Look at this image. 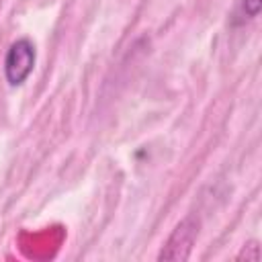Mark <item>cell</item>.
Listing matches in <instances>:
<instances>
[{"label":"cell","instance_id":"obj_3","mask_svg":"<svg viewBox=\"0 0 262 262\" xmlns=\"http://www.w3.org/2000/svg\"><path fill=\"white\" fill-rule=\"evenodd\" d=\"M242 10L248 18H256L262 10V0H242Z\"/></svg>","mask_w":262,"mask_h":262},{"label":"cell","instance_id":"obj_1","mask_svg":"<svg viewBox=\"0 0 262 262\" xmlns=\"http://www.w3.org/2000/svg\"><path fill=\"white\" fill-rule=\"evenodd\" d=\"M37 51L35 43L27 37H20L10 43L6 55H4V78L10 86H20L31 76L35 68Z\"/></svg>","mask_w":262,"mask_h":262},{"label":"cell","instance_id":"obj_4","mask_svg":"<svg viewBox=\"0 0 262 262\" xmlns=\"http://www.w3.org/2000/svg\"><path fill=\"white\" fill-rule=\"evenodd\" d=\"M242 256H246V260H252V262H258L260 260V248H258V244L256 242H252V244H248L244 250H242V254H239V258Z\"/></svg>","mask_w":262,"mask_h":262},{"label":"cell","instance_id":"obj_2","mask_svg":"<svg viewBox=\"0 0 262 262\" xmlns=\"http://www.w3.org/2000/svg\"><path fill=\"white\" fill-rule=\"evenodd\" d=\"M199 227H201V223L196 217H192V215L184 217L174 227L170 237L166 239L162 252L158 254V260H186L190 256L192 244L199 235Z\"/></svg>","mask_w":262,"mask_h":262}]
</instances>
